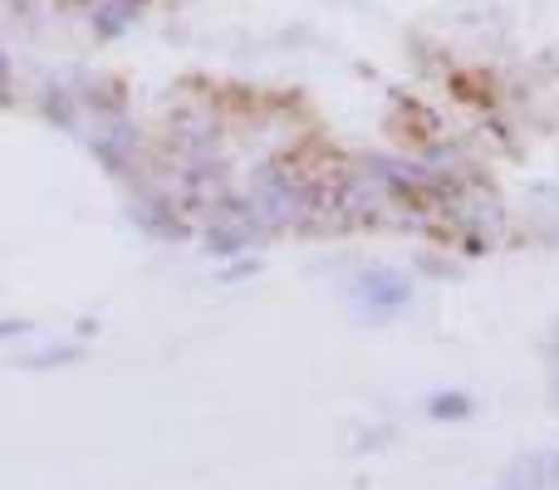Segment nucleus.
<instances>
[{
  "label": "nucleus",
  "instance_id": "obj_3",
  "mask_svg": "<svg viewBox=\"0 0 559 490\" xmlns=\"http://www.w3.org/2000/svg\"><path fill=\"white\" fill-rule=\"evenodd\" d=\"M466 413H472V397H466V393L432 397V417H442V422H447V417H466Z\"/></svg>",
  "mask_w": 559,
  "mask_h": 490
},
{
  "label": "nucleus",
  "instance_id": "obj_4",
  "mask_svg": "<svg viewBox=\"0 0 559 490\" xmlns=\"http://www.w3.org/2000/svg\"><path fill=\"white\" fill-rule=\"evenodd\" d=\"M0 334H20V324H0Z\"/></svg>",
  "mask_w": 559,
  "mask_h": 490
},
{
  "label": "nucleus",
  "instance_id": "obj_1",
  "mask_svg": "<svg viewBox=\"0 0 559 490\" xmlns=\"http://www.w3.org/2000/svg\"><path fill=\"white\" fill-rule=\"evenodd\" d=\"M555 481H559V456L535 452V456H525V462L506 476V486H496V490H550Z\"/></svg>",
  "mask_w": 559,
  "mask_h": 490
},
{
  "label": "nucleus",
  "instance_id": "obj_2",
  "mask_svg": "<svg viewBox=\"0 0 559 490\" xmlns=\"http://www.w3.org/2000/svg\"><path fill=\"white\" fill-rule=\"evenodd\" d=\"M407 295H413V289H407V279L388 275V270H378V275H364V279H358V304L378 299V304H388V309H403Z\"/></svg>",
  "mask_w": 559,
  "mask_h": 490
}]
</instances>
